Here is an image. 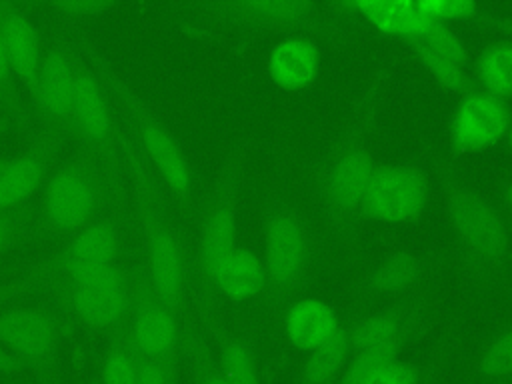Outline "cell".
<instances>
[{
	"mask_svg": "<svg viewBox=\"0 0 512 384\" xmlns=\"http://www.w3.org/2000/svg\"><path fill=\"white\" fill-rule=\"evenodd\" d=\"M122 132L124 130H120L114 122L104 82L98 78L90 62L78 50V72L72 104V136L78 140V146L96 156L106 172L118 182H124L126 172L120 148Z\"/></svg>",
	"mask_w": 512,
	"mask_h": 384,
	"instance_id": "cell-7",
	"label": "cell"
},
{
	"mask_svg": "<svg viewBox=\"0 0 512 384\" xmlns=\"http://www.w3.org/2000/svg\"><path fill=\"white\" fill-rule=\"evenodd\" d=\"M478 370L490 380L512 378V328L496 336L482 352Z\"/></svg>",
	"mask_w": 512,
	"mask_h": 384,
	"instance_id": "cell-30",
	"label": "cell"
},
{
	"mask_svg": "<svg viewBox=\"0 0 512 384\" xmlns=\"http://www.w3.org/2000/svg\"><path fill=\"white\" fill-rule=\"evenodd\" d=\"M306 242L300 224L288 216L278 214L266 228L264 260L266 272L276 284H288L302 268Z\"/></svg>",
	"mask_w": 512,
	"mask_h": 384,
	"instance_id": "cell-15",
	"label": "cell"
},
{
	"mask_svg": "<svg viewBox=\"0 0 512 384\" xmlns=\"http://www.w3.org/2000/svg\"><path fill=\"white\" fill-rule=\"evenodd\" d=\"M308 2L302 0H248L242 2L240 8L256 14V16H266L274 20H290L298 18L304 10H308Z\"/></svg>",
	"mask_w": 512,
	"mask_h": 384,
	"instance_id": "cell-36",
	"label": "cell"
},
{
	"mask_svg": "<svg viewBox=\"0 0 512 384\" xmlns=\"http://www.w3.org/2000/svg\"><path fill=\"white\" fill-rule=\"evenodd\" d=\"M4 132H20L32 138L36 124L0 40V134Z\"/></svg>",
	"mask_w": 512,
	"mask_h": 384,
	"instance_id": "cell-22",
	"label": "cell"
},
{
	"mask_svg": "<svg viewBox=\"0 0 512 384\" xmlns=\"http://www.w3.org/2000/svg\"><path fill=\"white\" fill-rule=\"evenodd\" d=\"M384 34L418 38L430 24L414 0H354L350 4Z\"/></svg>",
	"mask_w": 512,
	"mask_h": 384,
	"instance_id": "cell-17",
	"label": "cell"
},
{
	"mask_svg": "<svg viewBox=\"0 0 512 384\" xmlns=\"http://www.w3.org/2000/svg\"><path fill=\"white\" fill-rule=\"evenodd\" d=\"M340 330L332 308L320 300H300L286 316L288 340L306 352H312Z\"/></svg>",
	"mask_w": 512,
	"mask_h": 384,
	"instance_id": "cell-18",
	"label": "cell"
},
{
	"mask_svg": "<svg viewBox=\"0 0 512 384\" xmlns=\"http://www.w3.org/2000/svg\"><path fill=\"white\" fill-rule=\"evenodd\" d=\"M68 140L62 134L36 128L30 144L20 154L4 160L0 168V210L30 204L32 194L42 190L58 166V156Z\"/></svg>",
	"mask_w": 512,
	"mask_h": 384,
	"instance_id": "cell-10",
	"label": "cell"
},
{
	"mask_svg": "<svg viewBox=\"0 0 512 384\" xmlns=\"http://www.w3.org/2000/svg\"><path fill=\"white\" fill-rule=\"evenodd\" d=\"M450 218L462 240L482 256H500L506 248V228L498 212L472 192L450 198Z\"/></svg>",
	"mask_w": 512,
	"mask_h": 384,
	"instance_id": "cell-14",
	"label": "cell"
},
{
	"mask_svg": "<svg viewBox=\"0 0 512 384\" xmlns=\"http://www.w3.org/2000/svg\"><path fill=\"white\" fill-rule=\"evenodd\" d=\"M220 368L230 384H260V376L248 348L238 340H226L220 348Z\"/></svg>",
	"mask_w": 512,
	"mask_h": 384,
	"instance_id": "cell-27",
	"label": "cell"
},
{
	"mask_svg": "<svg viewBox=\"0 0 512 384\" xmlns=\"http://www.w3.org/2000/svg\"><path fill=\"white\" fill-rule=\"evenodd\" d=\"M122 162L130 178V200L142 234V268L156 296L176 314L186 296V260L182 244L164 210V202L144 154L128 132H122Z\"/></svg>",
	"mask_w": 512,
	"mask_h": 384,
	"instance_id": "cell-1",
	"label": "cell"
},
{
	"mask_svg": "<svg viewBox=\"0 0 512 384\" xmlns=\"http://www.w3.org/2000/svg\"><path fill=\"white\" fill-rule=\"evenodd\" d=\"M422 14L430 20H462L476 12V4L472 0H416Z\"/></svg>",
	"mask_w": 512,
	"mask_h": 384,
	"instance_id": "cell-37",
	"label": "cell"
},
{
	"mask_svg": "<svg viewBox=\"0 0 512 384\" xmlns=\"http://www.w3.org/2000/svg\"><path fill=\"white\" fill-rule=\"evenodd\" d=\"M266 280L260 258L248 250H234L212 278V284L232 300L254 296Z\"/></svg>",
	"mask_w": 512,
	"mask_h": 384,
	"instance_id": "cell-21",
	"label": "cell"
},
{
	"mask_svg": "<svg viewBox=\"0 0 512 384\" xmlns=\"http://www.w3.org/2000/svg\"><path fill=\"white\" fill-rule=\"evenodd\" d=\"M412 44H414V50H416L420 62L430 70V74L440 84H444L450 90H460L466 84V76H464V70L460 64L438 54L436 50H432L428 44H424L420 40H412Z\"/></svg>",
	"mask_w": 512,
	"mask_h": 384,
	"instance_id": "cell-32",
	"label": "cell"
},
{
	"mask_svg": "<svg viewBox=\"0 0 512 384\" xmlns=\"http://www.w3.org/2000/svg\"><path fill=\"white\" fill-rule=\"evenodd\" d=\"M74 30V28H72ZM74 42L84 58L90 62L106 90L118 100L130 128V136L144 154L154 174L162 178L166 188L180 200L188 202L192 194V170L184 150L172 132L158 120V116L146 106L136 90L116 72L110 60L88 40L84 34L74 30Z\"/></svg>",
	"mask_w": 512,
	"mask_h": 384,
	"instance_id": "cell-3",
	"label": "cell"
},
{
	"mask_svg": "<svg viewBox=\"0 0 512 384\" xmlns=\"http://www.w3.org/2000/svg\"><path fill=\"white\" fill-rule=\"evenodd\" d=\"M40 6L66 20H86L94 16H104L120 6L116 0H48Z\"/></svg>",
	"mask_w": 512,
	"mask_h": 384,
	"instance_id": "cell-33",
	"label": "cell"
},
{
	"mask_svg": "<svg viewBox=\"0 0 512 384\" xmlns=\"http://www.w3.org/2000/svg\"><path fill=\"white\" fill-rule=\"evenodd\" d=\"M186 354H188V360H190L194 384H230L226 380L220 364H216L208 356L206 348L196 338H188Z\"/></svg>",
	"mask_w": 512,
	"mask_h": 384,
	"instance_id": "cell-35",
	"label": "cell"
},
{
	"mask_svg": "<svg viewBox=\"0 0 512 384\" xmlns=\"http://www.w3.org/2000/svg\"><path fill=\"white\" fill-rule=\"evenodd\" d=\"M126 192L124 182L114 180L96 156L76 146L64 164H58L42 186L34 208V238H70Z\"/></svg>",
	"mask_w": 512,
	"mask_h": 384,
	"instance_id": "cell-2",
	"label": "cell"
},
{
	"mask_svg": "<svg viewBox=\"0 0 512 384\" xmlns=\"http://www.w3.org/2000/svg\"><path fill=\"white\" fill-rule=\"evenodd\" d=\"M32 292H36V286L28 274H24L22 278L12 280V282H0V306L8 304L20 296L32 294Z\"/></svg>",
	"mask_w": 512,
	"mask_h": 384,
	"instance_id": "cell-40",
	"label": "cell"
},
{
	"mask_svg": "<svg viewBox=\"0 0 512 384\" xmlns=\"http://www.w3.org/2000/svg\"><path fill=\"white\" fill-rule=\"evenodd\" d=\"M350 352V334L338 330L324 344L308 352L302 368V384H330L346 366Z\"/></svg>",
	"mask_w": 512,
	"mask_h": 384,
	"instance_id": "cell-24",
	"label": "cell"
},
{
	"mask_svg": "<svg viewBox=\"0 0 512 384\" xmlns=\"http://www.w3.org/2000/svg\"><path fill=\"white\" fill-rule=\"evenodd\" d=\"M398 348H378L356 352L354 360L344 366L338 384H366L380 368L396 360Z\"/></svg>",
	"mask_w": 512,
	"mask_h": 384,
	"instance_id": "cell-31",
	"label": "cell"
},
{
	"mask_svg": "<svg viewBox=\"0 0 512 384\" xmlns=\"http://www.w3.org/2000/svg\"><path fill=\"white\" fill-rule=\"evenodd\" d=\"M134 292V264L114 266L88 278L56 286L42 294L50 296L70 322L90 332L110 334L128 322Z\"/></svg>",
	"mask_w": 512,
	"mask_h": 384,
	"instance_id": "cell-6",
	"label": "cell"
},
{
	"mask_svg": "<svg viewBox=\"0 0 512 384\" xmlns=\"http://www.w3.org/2000/svg\"><path fill=\"white\" fill-rule=\"evenodd\" d=\"M504 198H506V202H508V206L512 208V180L506 184V188H504Z\"/></svg>",
	"mask_w": 512,
	"mask_h": 384,
	"instance_id": "cell-42",
	"label": "cell"
},
{
	"mask_svg": "<svg viewBox=\"0 0 512 384\" xmlns=\"http://www.w3.org/2000/svg\"><path fill=\"white\" fill-rule=\"evenodd\" d=\"M88 384H100V382H98V380H94V382H88Z\"/></svg>",
	"mask_w": 512,
	"mask_h": 384,
	"instance_id": "cell-45",
	"label": "cell"
},
{
	"mask_svg": "<svg viewBox=\"0 0 512 384\" xmlns=\"http://www.w3.org/2000/svg\"><path fill=\"white\" fill-rule=\"evenodd\" d=\"M366 384H420V374L412 364L394 360L380 368Z\"/></svg>",
	"mask_w": 512,
	"mask_h": 384,
	"instance_id": "cell-38",
	"label": "cell"
},
{
	"mask_svg": "<svg viewBox=\"0 0 512 384\" xmlns=\"http://www.w3.org/2000/svg\"><path fill=\"white\" fill-rule=\"evenodd\" d=\"M418 266L410 254H392L372 274V286L382 292H396L412 284Z\"/></svg>",
	"mask_w": 512,
	"mask_h": 384,
	"instance_id": "cell-28",
	"label": "cell"
},
{
	"mask_svg": "<svg viewBox=\"0 0 512 384\" xmlns=\"http://www.w3.org/2000/svg\"><path fill=\"white\" fill-rule=\"evenodd\" d=\"M350 348L356 352L378 348H400V326L388 314L362 320L350 334Z\"/></svg>",
	"mask_w": 512,
	"mask_h": 384,
	"instance_id": "cell-26",
	"label": "cell"
},
{
	"mask_svg": "<svg viewBox=\"0 0 512 384\" xmlns=\"http://www.w3.org/2000/svg\"><path fill=\"white\" fill-rule=\"evenodd\" d=\"M126 226V194H118L96 220L78 230L54 254L28 272L36 292H46L120 262Z\"/></svg>",
	"mask_w": 512,
	"mask_h": 384,
	"instance_id": "cell-4",
	"label": "cell"
},
{
	"mask_svg": "<svg viewBox=\"0 0 512 384\" xmlns=\"http://www.w3.org/2000/svg\"><path fill=\"white\" fill-rule=\"evenodd\" d=\"M506 138H508V146H510V150H512V122H510V126H508V132H506Z\"/></svg>",
	"mask_w": 512,
	"mask_h": 384,
	"instance_id": "cell-43",
	"label": "cell"
},
{
	"mask_svg": "<svg viewBox=\"0 0 512 384\" xmlns=\"http://www.w3.org/2000/svg\"><path fill=\"white\" fill-rule=\"evenodd\" d=\"M476 72L488 94L500 100L512 96V42L488 46L476 62Z\"/></svg>",
	"mask_w": 512,
	"mask_h": 384,
	"instance_id": "cell-25",
	"label": "cell"
},
{
	"mask_svg": "<svg viewBox=\"0 0 512 384\" xmlns=\"http://www.w3.org/2000/svg\"><path fill=\"white\" fill-rule=\"evenodd\" d=\"M414 40H420L424 44H428L432 50H436L438 54L450 58L452 62L456 64H464L466 62V48L464 44L460 42V38L448 28L444 26L442 22H436V20H430L428 28Z\"/></svg>",
	"mask_w": 512,
	"mask_h": 384,
	"instance_id": "cell-34",
	"label": "cell"
},
{
	"mask_svg": "<svg viewBox=\"0 0 512 384\" xmlns=\"http://www.w3.org/2000/svg\"><path fill=\"white\" fill-rule=\"evenodd\" d=\"M20 372H24V366L0 342V374H20Z\"/></svg>",
	"mask_w": 512,
	"mask_h": 384,
	"instance_id": "cell-41",
	"label": "cell"
},
{
	"mask_svg": "<svg viewBox=\"0 0 512 384\" xmlns=\"http://www.w3.org/2000/svg\"><path fill=\"white\" fill-rule=\"evenodd\" d=\"M234 236H236V222L230 206L222 200L214 202L204 218L202 232H200V246H198L202 274L210 282L218 272V268L224 264V260L236 250Z\"/></svg>",
	"mask_w": 512,
	"mask_h": 384,
	"instance_id": "cell-19",
	"label": "cell"
},
{
	"mask_svg": "<svg viewBox=\"0 0 512 384\" xmlns=\"http://www.w3.org/2000/svg\"><path fill=\"white\" fill-rule=\"evenodd\" d=\"M140 362L142 358L130 340L128 322H126L108 334L98 382L100 384H136Z\"/></svg>",
	"mask_w": 512,
	"mask_h": 384,
	"instance_id": "cell-23",
	"label": "cell"
},
{
	"mask_svg": "<svg viewBox=\"0 0 512 384\" xmlns=\"http://www.w3.org/2000/svg\"><path fill=\"white\" fill-rule=\"evenodd\" d=\"M78 72V48L70 36H54L44 48L42 66L30 96L34 124L66 138L72 136V104Z\"/></svg>",
	"mask_w": 512,
	"mask_h": 384,
	"instance_id": "cell-8",
	"label": "cell"
},
{
	"mask_svg": "<svg viewBox=\"0 0 512 384\" xmlns=\"http://www.w3.org/2000/svg\"><path fill=\"white\" fill-rule=\"evenodd\" d=\"M508 126L506 104L488 92H474L456 106L450 130L460 150H482L494 146L508 132Z\"/></svg>",
	"mask_w": 512,
	"mask_h": 384,
	"instance_id": "cell-13",
	"label": "cell"
},
{
	"mask_svg": "<svg viewBox=\"0 0 512 384\" xmlns=\"http://www.w3.org/2000/svg\"><path fill=\"white\" fill-rule=\"evenodd\" d=\"M128 334L142 360H154L176 368L180 328L176 312L152 290L142 262H134V292L128 314Z\"/></svg>",
	"mask_w": 512,
	"mask_h": 384,
	"instance_id": "cell-9",
	"label": "cell"
},
{
	"mask_svg": "<svg viewBox=\"0 0 512 384\" xmlns=\"http://www.w3.org/2000/svg\"><path fill=\"white\" fill-rule=\"evenodd\" d=\"M34 238V208L30 204L0 210V254Z\"/></svg>",
	"mask_w": 512,
	"mask_h": 384,
	"instance_id": "cell-29",
	"label": "cell"
},
{
	"mask_svg": "<svg viewBox=\"0 0 512 384\" xmlns=\"http://www.w3.org/2000/svg\"><path fill=\"white\" fill-rule=\"evenodd\" d=\"M320 68L316 44L306 38H286L278 42L268 56L270 78L288 90L308 86Z\"/></svg>",
	"mask_w": 512,
	"mask_h": 384,
	"instance_id": "cell-16",
	"label": "cell"
},
{
	"mask_svg": "<svg viewBox=\"0 0 512 384\" xmlns=\"http://www.w3.org/2000/svg\"><path fill=\"white\" fill-rule=\"evenodd\" d=\"M70 328L54 304L0 306V342L38 384L58 382V354Z\"/></svg>",
	"mask_w": 512,
	"mask_h": 384,
	"instance_id": "cell-5",
	"label": "cell"
},
{
	"mask_svg": "<svg viewBox=\"0 0 512 384\" xmlns=\"http://www.w3.org/2000/svg\"><path fill=\"white\" fill-rule=\"evenodd\" d=\"M426 178L412 166L378 168L368 184L362 206L382 222H406L418 216L426 204Z\"/></svg>",
	"mask_w": 512,
	"mask_h": 384,
	"instance_id": "cell-11",
	"label": "cell"
},
{
	"mask_svg": "<svg viewBox=\"0 0 512 384\" xmlns=\"http://www.w3.org/2000/svg\"><path fill=\"white\" fill-rule=\"evenodd\" d=\"M4 160H6V158H4V156H2V154H0V168H2V164H4Z\"/></svg>",
	"mask_w": 512,
	"mask_h": 384,
	"instance_id": "cell-44",
	"label": "cell"
},
{
	"mask_svg": "<svg viewBox=\"0 0 512 384\" xmlns=\"http://www.w3.org/2000/svg\"><path fill=\"white\" fill-rule=\"evenodd\" d=\"M376 168L364 150L346 152L330 174V198L338 208L350 210L364 200Z\"/></svg>",
	"mask_w": 512,
	"mask_h": 384,
	"instance_id": "cell-20",
	"label": "cell"
},
{
	"mask_svg": "<svg viewBox=\"0 0 512 384\" xmlns=\"http://www.w3.org/2000/svg\"><path fill=\"white\" fill-rule=\"evenodd\" d=\"M0 40L24 96H32L44 58V44L36 24L20 4L0 0Z\"/></svg>",
	"mask_w": 512,
	"mask_h": 384,
	"instance_id": "cell-12",
	"label": "cell"
},
{
	"mask_svg": "<svg viewBox=\"0 0 512 384\" xmlns=\"http://www.w3.org/2000/svg\"><path fill=\"white\" fill-rule=\"evenodd\" d=\"M174 370L154 362V360H142L140 362V372L136 384H174Z\"/></svg>",
	"mask_w": 512,
	"mask_h": 384,
	"instance_id": "cell-39",
	"label": "cell"
}]
</instances>
